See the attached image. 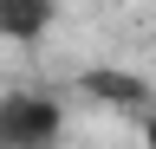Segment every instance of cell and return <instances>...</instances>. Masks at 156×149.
<instances>
[{"instance_id":"cell-1","label":"cell","mask_w":156,"mask_h":149,"mask_svg":"<svg viewBox=\"0 0 156 149\" xmlns=\"http://www.w3.org/2000/svg\"><path fill=\"white\" fill-rule=\"evenodd\" d=\"M65 143V104L46 91H7L0 97V149H58Z\"/></svg>"},{"instance_id":"cell-2","label":"cell","mask_w":156,"mask_h":149,"mask_svg":"<svg viewBox=\"0 0 156 149\" xmlns=\"http://www.w3.org/2000/svg\"><path fill=\"white\" fill-rule=\"evenodd\" d=\"M78 97L111 104V110H124V117L143 123L156 110V84L143 78V71H124V65H91V71H78Z\"/></svg>"},{"instance_id":"cell-3","label":"cell","mask_w":156,"mask_h":149,"mask_svg":"<svg viewBox=\"0 0 156 149\" xmlns=\"http://www.w3.org/2000/svg\"><path fill=\"white\" fill-rule=\"evenodd\" d=\"M65 0H0V46H39L58 26Z\"/></svg>"},{"instance_id":"cell-4","label":"cell","mask_w":156,"mask_h":149,"mask_svg":"<svg viewBox=\"0 0 156 149\" xmlns=\"http://www.w3.org/2000/svg\"><path fill=\"white\" fill-rule=\"evenodd\" d=\"M143 149H156V110L143 117Z\"/></svg>"}]
</instances>
